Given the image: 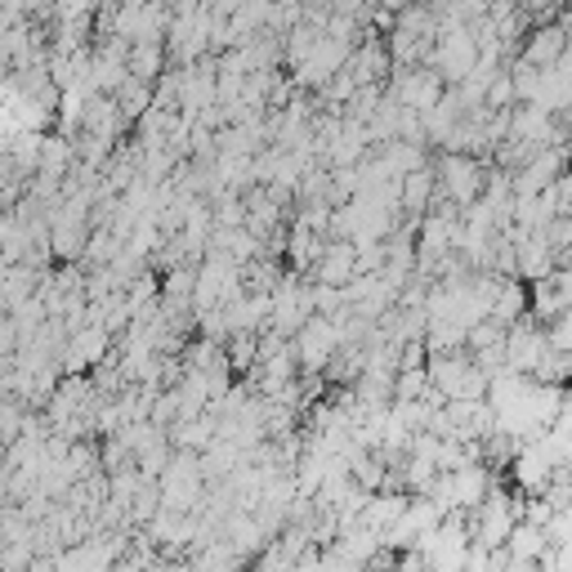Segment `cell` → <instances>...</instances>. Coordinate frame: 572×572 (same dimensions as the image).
<instances>
[{
	"instance_id": "1",
	"label": "cell",
	"mask_w": 572,
	"mask_h": 572,
	"mask_svg": "<svg viewBox=\"0 0 572 572\" xmlns=\"http://www.w3.org/2000/svg\"><path fill=\"white\" fill-rule=\"evenodd\" d=\"M157 63H161V55H157V46H152V41L135 46V59H130L135 77H152V68H157Z\"/></svg>"
}]
</instances>
